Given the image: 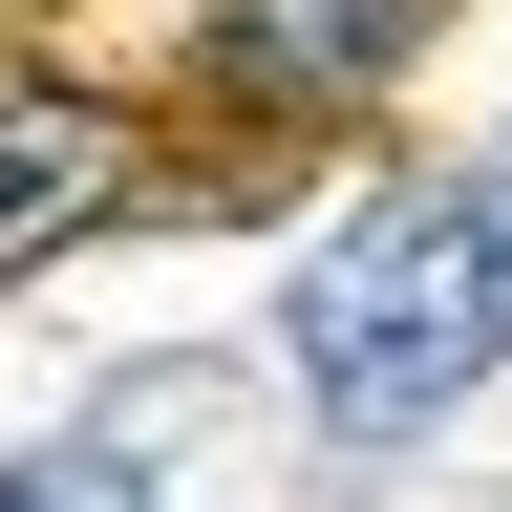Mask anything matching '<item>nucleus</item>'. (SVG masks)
Listing matches in <instances>:
<instances>
[{
    "label": "nucleus",
    "instance_id": "1",
    "mask_svg": "<svg viewBox=\"0 0 512 512\" xmlns=\"http://www.w3.org/2000/svg\"><path fill=\"white\" fill-rule=\"evenodd\" d=\"M491 342H512V214L491 192H406V214H363L299 278V384H320V427H363V448L448 427L491 384Z\"/></svg>",
    "mask_w": 512,
    "mask_h": 512
},
{
    "label": "nucleus",
    "instance_id": "4",
    "mask_svg": "<svg viewBox=\"0 0 512 512\" xmlns=\"http://www.w3.org/2000/svg\"><path fill=\"white\" fill-rule=\"evenodd\" d=\"M0 512H64V470H0Z\"/></svg>",
    "mask_w": 512,
    "mask_h": 512
},
{
    "label": "nucleus",
    "instance_id": "2",
    "mask_svg": "<svg viewBox=\"0 0 512 512\" xmlns=\"http://www.w3.org/2000/svg\"><path fill=\"white\" fill-rule=\"evenodd\" d=\"M384 43H406V0H235V86H299V107H342Z\"/></svg>",
    "mask_w": 512,
    "mask_h": 512
},
{
    "label": "nucleus",
    "instance_id": "3",
    "mask_svg": "<svg viewBox=\"0 0 512 512\" xmlns=\"http://www.w3.org/2000/svg\"><path fill=\"white\" fill-rule=\"evenodd\" d=\"M86 192H107V150H86V128H64V107H0V256H22L43 214H86Z\"/></svg>",
    "mask_w": 512,
    "mask_h": 512
}]
</instances>
